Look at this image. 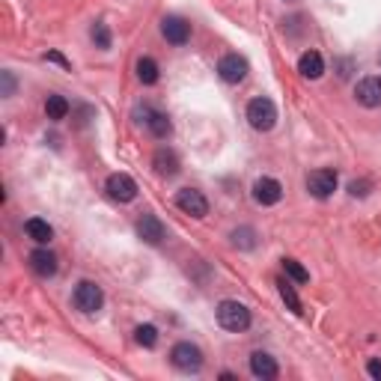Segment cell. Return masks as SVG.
Wrapping results in <instances>:
<instances>
[{"mask_svg": "<svg viewBox=\"0 0 381 381\" xmlns=\"http://www.w3.org/2000/svg\"><path fill=\"white\" fill-rule=\"evenodd\" d=\"M218 324L233 334H242L250 328V310L238 301H221L218 304Z\"/></svg>", "mask_w": 381, "mask_h": 381, "instance_id": "6da1fadb", "label": "cell"}, {"mask_svg": "<svg viewBox=\"0 0 381 381\" xmlns=\"http://www.w3.org/2000/svg\"><path fill=\"white\" fill-rule=\"evenodd\" d=\"M247 122L253 125L257 131H271L274 129V122H277V107L271 98H253V102L247 105Z\"/></svg>", "mask_w": 381, "mask_h": 381, "instance_id": "7a4b0ae2", "label": "cell"}, {"mask_svg": "<svg viewBox=\"0 0 381 381\" xmlns=\"http://www.w3.org/2000/svg\"><path fill=\"white\" fill-rule=\"evenodd\" d=\"M72 301H75V307L81 310V313L93 316V313H98V310H102V304H105V292H102V286H95L93 280H81V283L75 286Z\"/></svg>", "mask_w": 381, "mask_h": 381, "instance_id": "3957f363", "label": "cell"}, {"mask_svg": "<svg viewBox=\"0 0 381 381\" xmlns=\"http://www.w3.org/2000/svg\"><path fill=\"white\" fill-rule=\"evenodd\" d=\"M170 363L182 373H200L203 366V351L194 343H176L170 351Z\"/></svg>", "mask_w": 381, "mask_h": 381, "instance_id": "277c9868", "label": "cell"}, {"mask_svg": "<svg viewBox=\"0 0 381 381\" xmlns=\"http://www.w3.org/2000/svg\"><path fill=\"white\" fill-rule=\"evenodd\" d=\"M176 206L185 211V215L191 218H206L209 215V203H206V197L200 191H194V188H182L176 194Z\"/></svg>", "mask_w": 381, "mask_h": 381, "instance_id": "5b68a950", "label": "cell"}, {"mask_svg": "<svg viewBox=\"0 0 381 381\" xmlns=\"http://www.w3.org/2000/svg\"><path fill=\"white\" fill-rule=\"evenodd\" d=\"M307 191L316 197V200H324L336 191V173L334 170H313L307 176Z\"/></svg>", "mask_w": 381, "mask_h": 381, "instance_id": "8992f818", "label": "cell"}, {"mask_svg": "<svg viewBox=\"0 0 381 381\" xmlns=\"http://www.w3.org/2000/svg\"><path fill=\"white\" fill-rule=\"evenodd\" d=\"M280 197H283V185H280L277 179H271V176L257 179V185H253V200L259 206H274V203H280Z\"/></svg>", "mask_w": 381, "mask_h": 381, "instance_id": "52a82bcc", "label": "cell"}, {"mask_svg": "<svg viewBox=\"0 0 381 381\" xmlns=\"http://www.w3.org/2000/svg\"><path fill=\"white\" fill-rule=\"evenodd\" d=\"M355 98L363 107H381V75L363 78L355 87Z\"/></svg>", "mask_w": 381, "mask_h": 381, "instance_id": "ba28073f", "label": "cell"}, {"mask_svg": "<svg viewBox=\"0 0 381 381\" xmlns=\"http://www.w3.org/2000/svg\"><path fill=\"white\" fill-rule=\"evenodd\" d=\"M161 33H164V39L170 42V45H185V42L191 39V24L185 18H179V16H167L161 21Z\"/></svg>", "mask_w": 381, "mask_h": 381, "instance_id": "9c48e42d", "label": "cell"}, {"mask_svg": "<svg viewBox=\"0 0 381 381\" xmlns=\"http://www.w3.org/2000/svg\"><path fill=\"white\" fill-rule=\"evenodd\" d=\"M107 194L114 197V200H119V203H131L137 197V182L131 176H125V173H114L107 179Z\"/></svg>", "mask_w": 381, "mask_h": 381, "instance_id": "30bf717a", "label": "cell"}, {"mask_svg": "<svg viewBox=\"0 0 381 381\" xmlns=\"http://www.w3.org/2000/svg\"><path fill=\"white\" fill-rule=\"evenodd\" d=\"M218 72L227 83H238V81L247 78V60L238 57V54H227V57H221Z\"/></svg>", "mask_w": 381, "mask_h": 381, "instance_id": "8fae6325", "label": "cell"}, {"mask_svg": "<svg viewBox=\"0 0 381 381\" xmlns=\"http://www.w3.org/2000/svg\"><path fill=\"white\" fill-rule=\"evenodd\" d=\"M137 235L143 238L146 245H161L164 242V223L155 215H143L137 221Z\"/></svg>", "mask_w": 381, "mask_h": 381, "instance_id": "7c38bea8", "label": "cell"}, {"mask_svg": "<svg viewBox=\"0 0 381 381\" xmlns=\"http://www.w3.org/2000/svg\"><path fill=\"white\" fill-rule=\"evenodd\" d=\"M250 373L262 381H271V378H277V361L271 355H265V351H253L250 355Z\"/></svg>", "mask_w": 381, "mask_h": 381, "instance_id": "4fadbf2b", "label": "cell"}, {"mask_svg": "<svg viewBox=\"0 0 381 381\" xmlns=\"http://www.w3.org/2000/svg\"><path fill=\"white\" fill-rule=\"evenodd\" d=\"M30 268L39 277H54L57 274V257L51 250H33L30 253Z\"/></svg>", "mask_w": 381, "mask_h": 381, "instance_id": "5bb4252c", "label": "cell"}, {"mask_svg": "<svg viewBox=\"0 0 381 381\" xmlns=\"http://www.w3.org/2000/svg\"><path fill=\"white\" fill-rule=\"evenodd\" d=\"M298 72H301L304 78H310V81L322 78V72H324L322 54H319V51H304V54H301V60H298Z\"/></svg>", "mask_w": 381, "mask_h": 381, "instance_id": "9a60e30c", "label": "cell"}, {"mask_svg": "<svg viewBox=\"0 0 381 381\" xmlns=\"http://www.w3.org/2000/svg\"><path fill=\"white\" fill-rule=\"evenodd\" d=\"M152 167H155V173H158V176H176L179 173L176 152L173 149H158V152H155V158H152Z\"/></svg>", "mask_w": 381, "mask_h": 381, "instance_id": "2e32d148", "label": "cell"}, {"mask_svg": "<svg viewBox=\"0 0 381 381\" xmlns=\"http://www.w3.org/2000/svg\"><path fill=\"white\" fill-rule=\"evenodd\" d=\"M143 122H146V129L155 137H167V134L173 131V125H170V119H167V114H158V110L143 107Z\"/></svg>", "mask_w": 381, "mask_h": 381, "instance_id": "e0dca14e", "label": "cell"}, {"mask_svg": "<svg viewBox=\"0 0 381 381\" xmlns=\"http://www.w3.org/2000/svg\"><path fill=\"white\" fill-rule=\"evenodd\" d=\"M24 230H27V235H30L33 242H39V245H48L51 235H54V230L48 227V221H42V218H30V221L24 223Z\"/></svg>", "mask_w": 381, "mask_h": 381, "instance_id": "ac0fdd59", "label": "cell"}, {"mask_svg": "<svg viewBox=\"0 0 381 381\" xmlns=\"http://www.w3.org/2000/svg\"><path fill=\"white\" fill-rule=\"evenodd\" d=\"M277 289H280V298L286 301V307L292 310V313H301V298H298V292H295V286L289 283V280H277Z\"/></svg>", "mask_w": 381, "mask_h": 381, "instance_id": "d6986e66", "label": "cell"}, {"mask_svg": "<svg viewBox=\"0 0 381 381\" xmlns=\"http://www.w3.org/2000/svg\"><path fill=\"white\" fill-rule=\"evenodd\" d=\"M137 78H140V83H155L158 81V63H155L152 57H140L137 60Z\"/></svg>", "mask_w": 381, "mask_h": 381, "instance_id": "ffe728a7", "label": "cell"}, {"mask_svg": "<svg viewBox=\"0 0 381 381\" xmlns=\"http://www.w3.org/2000/svg\"><path fill=\"white\" fill-rule=\"evenodd\" d=\"M45 114H48V119H66V114H69V102H66L63 95H48Z\"/></svg>", "mask_w": 381, "mask_h": 381, "instance_id": "44dd1931", "label": "cell"}, {"mask_svg": "<svg viewBox=\"0 0 381 381\" xmlns=\"http://www.w3.org/2000/svg\"><path fill=\"white\" fill-rule=\"evenodd\" d=\"M233 245H235V247H242V250H250V247H257V233H253L250 227H242V230H235V233H233Z\"/></svg>", "mask_w": 381, "mask_h": 381, "instance_id": "7402d4cb", "label": "cell"}, {"mask_svg": "<svg viewBox=\"0 0 381 381\" xmlns=\"http://www.w3.org/2000/svg\"><path fill=\"white\" fill-rule=\"evenodd\" d=\"M134 340H137L140 346L152 348L155 343H158V331H155V324H140V328L134 331Z\"/></svg>", "mask_w": 381, "mask_h": 381, "instance_id": "603a6c76", "label": "cell"}, {"mask_svg": "<svg viewBox=\"0 0 381 381\" xmlns=\"http://www.w3.org/2000/svg\"><path fill=\"white\" fill-rule=\"evenodd\" d=\"M283 268H286V274L295 280V283H307V280H310L307 268H301V262H295V259H283Z\"/></svg>", "mask_w": 381, "mask_h": 381, "instance_id": "cb8c5ba5", "label": "cell"}, {"mask_svg": "<svg viewBox=\"0 0 381 381\" xmlns=\"http://www.w3.org/2000/svg\"><path fill=\"white\" fill-rule=\"evenodd\" d=\"M90 36H93V42H95L98 48H110V33H107V27H105V24H95Z\"/></svg>", "mask_w": 381, "mask_h": 381, "instance_id": "d4e9b609", "label": "cell"}, {"mask_svg": "<svg viewBox=\"0 0 381 381\" xmlns=\"http://www.w3.org/2000/svg\"><path fill=\"white\" fill-rule=\"evenodd\" d=\"M366 188H370V182H351V185H348V194H351V197H366V194H370Z\"/></svg>", "mask_w": 381, "mask_h": 381, "instance_id": "484cf974", "label": "cell"}, {"mask_svg": "<svg viewBox=\"0 0 381 381\" xmlns=\"http://www.w3.org/2000/svg\"><path fill=\"white\" fill-rule=\"evenodd\" d=\"M12 90H16V78L12 72H4V95H12Z\"/></svg>", "mask_w": 381, "mask_h": 381, "instance_id": "4316f807", "label": "cell"}, {"mask_svg": "<svg viewBox=\"0 0 381 381\" xmlns=\"http://www.w3.org/2000/svg\"><path fill=\"white\" fill-rule=\"evenodd\" d=\"M366 373H370L373 378H381V361H370V363H366Z\"/></svg>", "mask_w": 381, "mask_h": 381, "instance_id": "83f0119b", "label": "cell"}, {"mask_svg": "<svg viewBox=\"0 0 381 381\" xmlns=\"http://www.w3.org/2000/svg\"><path fill=\"white\" fill-rule=\"evenodd\" d=\"M45 60H54V63H60L63 69H69V60L63 57V54H57V51H51V54H45Z\"/></svg>", "mask_w": 381, "mask_h": 381, "instance_id": "f1b7e54d", "label": "cell"}]
</instances>
